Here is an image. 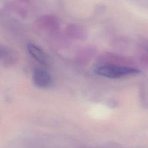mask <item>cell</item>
Instances as JSON below:
<instances>
[{
    "label": "cell",
    "instance_id": "obj_3",
    "mask_svg": "<svg viewBox=\"0 0 148 148\" xmlns=\"http://www.w3.org/2000/svg\"><path fill=\"white\" fill-rule=\"evenodd\" d=\"M27 50L29 55L39 63L43 65L48 64V57L39 47L33 43H28L27 45Z\"/></svg>",
    "mask_w": 148,
    "mask_h": 148
},
{
    "label": "cell",
    "instance_id": "obj_4",
    "mask_svg": "<svg viewBox=\"0 0 148 148\" xmlns=\"http://www.w3.org/2000/svg\"><path fill=\"white\" fill-rule=\"evenodd\" d=\"M1 60L5 66H8L14 64L17 60V55L12 49L2 46L1 48Z\"/></svg>",
    "mask_w": 148,
    "mask_h": 148
},
{
    "label": "cell",
    "instance_id": "obj_1",
    "mask_svg": "<svg viewBox=\"0 0 148 148\" xmlns=\"http://www.w3.org/2000/svg\"><path fill=\"white\" fill-rule=\"evenodd\" d=\"M94 72L97 75L101 76L111 79H117L139 73V71L134 68L106 64L97 67Z\"/></svg>",
    "mask_w": 148,
    "mask_h": 148
},
{
    "label": "cell",
    "instance_id": "obj_2",
    "mask_svg": "<svg viewBox=\"0 0 148 148\" xmlns=\"http://www.w3.org/2000/svg\"><path fill=\"white\" fill-rule=\"evenodd\" d=\"M34 84L40 88H47L53 84L51 76L47 71L42 69H36L32 76Z\"/></svg>",
    "mask_w": 148,
    "mask_h": 148
}]
</instances>
